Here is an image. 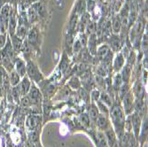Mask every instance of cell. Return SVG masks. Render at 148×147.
<instances>
[{
  "instance_id": "obj_21",
  "label": "cell",
  "mask_w": 148,
  "mask_h": 147,
  "mask_svg": "<svg viewBox=\"0 0 148 147\" xmlns=\"http://www.w3.org/2000/svg\"><path fill=\"white\" fill-rule=\"evenodd\" d=\"M122 26H123L122 21H121L119 16H116L112 21V29L114 33L116 35L119 34L121 32V29H122Z\"/></svg>"
},
{
  "instance_id": "obj_23",
  "label": "cell",
  "mask_w": 148,
  "mask_h": 147,
  "mask_svg": "<svg viewBox=\"0 0 148 147\" xmlns=\"http://www.w3.org/2000/svg\"><path fill=\"white\" fill-rule=\"evenodd\" d=\"M12 97L16 103H20V100L21 98V93L19 84L12 88Z\"/></svg>"
},
{
  "instance_id": "obj_6",
  "label": "cell",
  "mask_w": 148,
  "mask_h": 147,
  "mask_svg": "<svg viewBox=\"0 0 148 147\" xmlns=\"http://www.w3.org/2000/svg\"><path fill=\"white\" fill-rule=\"evenodd\" d=\"M95 123H96L99 130L102 131V132H104L105 130H106L107 129L111 127L110 122H109V120H108V116L104 115L102 113L99 114Z\"/></svg>"
},
{
  "instance_id": "obj_28",
  "label": "cell",
  "mask_w": 148,
  "mask_h": 147,
  "mask_svg": "<svg viewBox=\"0 0 148 147\" xmlns=\"http://www.w3.org/2000/svg\"><path fill=\"white\" fill-rule=\"evenodd\" d=\"M123 79L122 76H121V74L116 73L114 77V83H113V87L115 90H119L121 86L123 84Z\"/></svg>"
},
{
  "instance_id": "obj_18",
  "label": "cell",
  "mask_w": 148,
  "mask_h": 147,
  "mask_svg": "<svg viewBox=\"0 0 148 147\" xmlns=\"http://www.w3.org/2000/svg\"><path fill=\"white\" fill-rule=\"evenodd\" d=\"M37 37H38V32L36 28L32 29L28 35V43L29 44L30 46L36 45L37 42Z\"/></svg>"
},
{
  "instance_id": "obj_32",
  "label": "cell",
  "mask_w": 148,
  "mask_h": 147,
  "mask_svg": "<svg viewBox=\"0 0 148 147\" xmlns=\"http://www.w3.org/2000/svg\"><path fill=\"white\" fill-rule=\"evenodd\" d=\"M86 31H87V35H91V34H94V31H95L96 29V24L95 22H93V21H89L87 26H86V28H85Z\"/></svg>"
},
{
  "instance_id": "obj_41",
  "label": "cell",
  "mask_w": 148,
  "mask_h": 147,
  "mask_svg": "<svg viewBox=\"0 0 148 147\" xmlns=\"http://www.w3.org/2000/svg\"><path fill=\"white\" fill-rule=\"evenodd\" d=\"M146 81H147V72L145 70V71H144V83H145Z\"/></svg>"
},
{
  "instance_id": "obj_29",
  "label": "cell",
  "mask_w": 148,
  "mask_h": 147,
  "mask_svg": "<svg viewBox=\"0 0 148 147\" xmlns=\"http://www.w3.org/2000/svg\"><path fill=\"white\" fill-rule=\"evenodd\" d=\"M111 50L109 49V47L108 46H106V45H102V46H100L98 50H97V54L99 55V57L101 59V60L108 54L109 53V51H110Z\"/></svg>"
},
{
  "instance_id": "obj_43",
  "label": "cell",
  "mask_w": 148,
  "mask_h": 147,
  "mask_svg": "<svg viewBox=\"0 0 148 147\" xmlns=\"http://www.w3.org/2000/svg\"><path fill=\"white\" fill-rule=\"evenodd\" d=\"M0 34H1V30H0Z\"/></svg>"
},
{
  "instance_id": "obj_3",
  "label": "cell",
  "mask_w": 148,
  "mask_h": 147,
  "mask_svg": "<svg viewBox=\"0 0 148 147\" xmlns=\"http://www.w3.org/2000/svg\"><path fill=\"white\" fill-rule=\"evenodd\" d=\"M11 9V5L5 4L0 10V30H1V33H5L6 29H8Z\"/></svg>"
},
{
  "instance_id": "obj_8",
  "label": "cell",
  "mask_w": 148,
  "mask_h": 147,
  "mask_svg": "<svg viewBox=\"0 0 148 147\" xmlns=\"http://www.w3.org/2000/svg\"><path fill=\"white\" fill-rule=\"evenodd\" d=\"M125 65V57L123 55L122 52H118L115 55L113 62V68L115 73L120 72L123 69V68Z\"/></svg>"
},
{
  "instance_id": "obj_10",
  "label": "cell",
  "mask_w": 148,
  "mask_h": 147,
  "mask_svg": "<svg viewBox=\"0 0 148 147\" xmlns=\"http://www.w3.org/2000/svg\"><path fill=\"white\" fill-rule=\"evenodd\" d=\"M31 83H30V79L28 76H24L22 77V80H21V82L19 83L20 89H21V97L26 96L29 93L30 88H31Z\"/></svg>"
},
{
  "instance_id": "obj_33",
  "label": "cell",
  "mask_w": 148,
  "mask_h": 147,
  "mask_svg": "<svg viewBox=\"0 0 148 147\" xmlns=\"http://www.w3.org/2000/svg\"><path fill=\"white\" fill-rule=\"evenodd\" d=\"M92 102H97L99 99V97H100V91L99 90H93L90 93V95Z\"/></svg>"
},
{
  "instance_id": "obj_11",
  "label": "cell",
  "mask_w": 148,
  "mask_h": 147,
  "mask_svg": "<svg viewBox=\"0 0 148 147\" xmlns=\"http://www.w3.org/2000/svg\"><path fill=\"white\" fill-rule=\"evenodd\" d=\"M17 22H18V17L16 12L11 9V13H10V18H9V24H8V28L10 30L11 36H13L16 31V27H17Z\"/></svg>"
},
{
  "instance_id": "obj_34",
  "label": "cell",
  "mask_w": 148,
  "mask_h": 147,
  "mask_svg": "<svg viewBox=\"0 0 148 147\" xmlns=\"http://www.w3.org/2000/svg\"><path fill=\"white\" fill-rule=\"evenodd\" d=\"M20 102L21 103V105H22V106H24V107H28V106H29V105H32V104H31V102H30L29 98L28 97V95L21 97V98Z\"/></svg>"
},
{
  "instance_id": "obj_4",
  "label": "cell",
  "mask_w": 148,
  "mask_h": 147,
  "mask_svg": "<svg viewBox=\"0 0 148 147\" xmlns=\"http://www.w3.org/2000/svg\"><path fill=\"white\" fill-rule=\"evenodd\" d=\"M123 112L125 115H130L135 108V98L132 91H128L123 97Z\"/></svg>"
},
{
  "instance_id": "obj_39",
  "label": "cell",
  "mask_w": 148,
  "mask_h": 147,
  "mask_svg": "<svg viewBox=\"0 0 148 147\" xmlns=\"http://www.w3.org/2000/svg\"><path fill=\"white\" fill-rule=\"evenodd\" d=\"M143 48H144V51H145V49H147V35H145L144 36V38H143Z\"/></svg>"
},
{
  "instance_id": "obj_25",
  "label": "cell",
  "mask_w": 148,
  "mask_h": 147,
  "mask_svg": "<svg viewBox=\"0 0 148 147\" xmlns=\"http://www.w3.org/2000/svg\"><path fill=\"white\" fill-rule=\"evenodd\" d=\"M21 38H19L17 36H14L13 35L12 37V48L15 51H19L21 47H22V43H21Z\"/></svg>"
},
{
  "instance_id": "obj_15",
  "label": "cell",
  "mask_w": 148,
  "mask_h": 147,
  "mask_svg": "<svg viewBox=\"0 0 148 147\" xmlns=\"http://www.w3.org/2000/svg\"><path fill=\"white\" fill-rule=\"evenodd\" d=\"M14 66H15V71L19 74V75L21 77H24L26 75V63L24 60H22L21 59H16L15 63H14Z\"/></svg>"
},
{
  "instance_id": "obj_14",
  "label": "cell",
  "mask_w": 148,
  "mask_h": 147,
  "mask_svg": "<svg viewBox=\"0 0 148 147\" xmlns=\"http://www.w3.org/2000/svg\"><path fill=\"white\" fill-rule=\"evenodd\" d=\"M99 114V109L97 107L96 103L95 102H91L90 106H89V109H88V115H89V117L90 119V122H95Z\"/></svg>"
},
{
  "instance_id": "obj_12",
  "label": "cell",
  "mask_w": 148,
  "mask_h": 147,
  "mask_svg": "<svg viewBox=\"0 0 148 147\" xmlns=\"http://www.w3.org/2000/svg\"><path fill=\"white\" fill-rule=\"evenodd\" d=\"M41 123V116L40 115H29L27 118V127L30 129H35Z\"/></svg>"
},
{
  "instance_id": "obj_1",
  "label": "cell",
  "mask_w": 148,
  "mask_h": 147,
  "mask_svg": "<svg viewBox=\"0 0 148 147\" xmlns=\"http://www.w3.org/2000/svg\"><path fill=\"white\" fill-rule=\"evenodd\" d=\"M113 124V129L115 131L117 138L121 139L124 135L126 116L123 109L119 105H113L110 107L109 115Z\"/></svg>"
},
{
  "instance_id": "obj_2",
  "label": "cell",
  "mask_w": 148,
  "mask_h": 147,
  "mask_svg": "<svg viewBox=\"0 0 148 147\" xmlns=\"http://www.w3.org/2000/svg\"><path fill=\"white\" fill-rule=\"evenodd\" d=\"M26 73L28 74V77L36 83L41 82L44 79L43 75L33 61H28V63L26 64Z\"/></svg>"
},
{
  "instance_id": "obj_24",
  "label": "cell",
  "mask_w": 148,
  "mask_h": 147,
  "mask_svg": "<svg viewBox=\"0 0 148 147\" xmlns=\"http://www.w3.org/2000/svg\"><path fill=\"white\" fill-rule=\"evenodd\" d=\"M96 103V105H97V107L99 111V113H102L104 115H106V116H108L109 115V111H110V108L108 107L107 105H106L104 103H102L101 101L98 100Z\"/></svg>"
},
{
  "instance_id": "obj_13",
  "label": "cell",
  "mask_w": 148,
  "mask_h": 147,
  "mask_svg": "<svg viewBox=\"0 0 148 147\" xmlns=\"http://www.w3.org/2000/svg\"><path fill=\"white\" fill-rule=\"evenodd\" d=\"M122 43H121V39L118 35L114 34L109 38V47L112 49L113 51H118L121 49Z\"/></svg>"
},
{
  "instance_id": "obj_22",
  "label": "cell",
  "mask_w": 148,
  "mask_h": 147,
  "mask_svg": "<svg viewBox=\"0 0 148 147\" xmlns=\"http://www.w3.org/2000/svg\"><path fill=\"white\" fill-rule=\"evenodd\" d=\"M89 21H90V15L88 14V13H84V14L83 15V17H82V19H81L80 22L78 23V30H79V32H84V30L85 29Z\"/></svg>"
},
{
  "instance_id": "obj_9",
  "label": "cell",
  "mask_w": 148,
  "mask_h": 147,
  "mask_svg": "<svg viewBox=\"0 0 148 147\" xmlns=\"http://www.w3.org/2000/svg\"><path fill=\"white\" fill-rule=\"evenodd\" d=\"M104 135L106 137V139L107 141V144H108L109 147H113L114 145V144L118 141L117 136L115 134V131L114 130L112 126L104 131Z\"/></svg>"
},
{
  "instance_id": "obj_40",
  "label": "cell",
  "mask_w": 148,
  "mask_h": 147,
  "mask_svg": "<svg viewBox=\"0 0 148 147\" xmlns=\"http://www.w3.org/2000/svg\"><path fill=\"white\" fill-rule=\"evenodd\" d=\"M144 68H147V56H145L144 58Z\"/></svg>"
},
{
  "instance_id": "obj_35",
  "label": "cell",
  "mask_w": 148,
  "mask_h": 147,
  "mask_svg": "<svg viewBox=\"0 0 148 147\" xmlns=\"http://www.w3.org/2000/svg\"><path fill=\"white\" fill-rule=\"evenodd\" d=\"M5 44H6V34L1 33L0 34V50L4 49Z\"/></svg>"
},
{
  "instance_id": "obj_27",
  "label": "cell",
  "mask_w": 148,
  "mask_h": 147,
  "mask_svg": "<svg viewBox=\"0 0 148 147\" xmlns=\"http://www.w3.org/2000/svg\"><path fill=\"white\" fill-rule=\"evenodd\" d=\"M27 18H28V21L30 23H34V22H36L38 20V14H37V12H36V10L32 6L28 11V16H27Z\"/></svg>"
},
{
  "instance_id": "obj_36",
  "label": "cell",
  "mask_w": 148,
  "mask_h": 147,
  "mask_svg": "<svg viewBox=\"0 0 148 147\" xmlns=\"http://www.w3.org/2000/svg\"><path fill=\"white\" fill-rule=\"evenodd\" d=\"M82 48H83V46H82V44H81V43H80V40L79 39L75 40V43H74V45H73V51L75 53L78 52L79 51H81V49H82Z\"/></svg>"
},
{
  "instance_id": "obj_42",
  "label": "cell",
  "mask_w": 148,
  "mask_h": 147,
  "mask_svg": "<svg viewBox=\"0 0 148 147\" xmlns=\"http://www.w3.org/2000/svg\"><path fill=\"white\" fill-rule=\"evenodd\" d=\"M35 147H42V146H41V144H40L39 143H37V144H35Z\"/></svg>"
},
{
  "instance_id": "obj_17",
  "label": "cell",
  "mask_w": 148,
  "mask_h": 147,
  "mask_svg": "<svg viewBox=\"0 0 148 147\" xmlns=\"http://www.w3.org/2000/svg\"><path fill=\"white\" fill-rule=\"evenodd\" d=\"M21 76L15 70H12L10 72V76H9V82L11 86H16L20 83L21 82Z\"/></svg>"
},
{
  "instance_id": "obj_5",
  "label": "cell",
  "mask_w": 148,
  "mask_h": 147,
  "mask_svg": "<svg viewBox=\"0 0 148 147\" xmlns=\"http://www.w3.org/2000/svg\"><path fill=\"white\" fill-rule=\"evenodd\" d=\"M131 129H133L136 138L138 139L141 132V119L138 113H135L131 117Z\"/></svg>"
},
{
  "instance_id": "obj_37",
  "label": "cell",
  "mask_w": 148,
  "mask_h": 147,
  "mask_svg": "<svg viewBox=\"0 0 148 147\" xmlns=\"http://www.w3.org/2000/svg\"><path fill=\"white\" fill-rule=\"evenodd\" d=\"M79 40H80V43H81V44H82V46H83V47L85 46L86 44H87V36H86L85 34L81 35Z\"/></svg>"
},
{
  "instance_id": "obj_30",
  "label": "cell",
  "mask_w": 148,
  "mask_h": 147,
  "mask_svg": "<svg viewBox=\"0 0 148 147\" xmlns=\"http://www.w3.org/2000/svg\"><path fill=\"white\" fill-rule=\"evenodd\" d=\"M79 119H80L81 123H82L84 127L89 128V127L90 126V122H90V119L88 113H82V114H81V115L79 116Z\"/></svg>"
},
{
  "instance_id": "obj_19",
  "label": "cell",
  "mask_w": 148,
  "mask_h": 147,
  "mask_svg": "<svg viewBox=\"0 0 148 147\" xmlns=\"http://www.w3.org/2000/svg\"><path fill=\"white\" fill-rule=\"evenodd\" d=\"M97 144H98V147H109L108 144H107V141L106 139V137L104 135V132L102 131H98L97 132Z\"/></svg>"
},
{
  "instance_id": "obj_7",
  "label": "cell",
  "mask_w": 148,
  "mask_h": 147,
  "mask_svg": "<svg viewBox=\"0 0 148 147\" xmlns=\"http://www.w3.org/2000/svg\"><path fill=\"white\" fill-rule=\"evenodd\" d=\"M27 95H28V97L29 98L32 105L33 104L36 105V104L39 103L40 100H41V98H42L41 92H40L39 89L36 85H31V88H30L29 93Z\"/></svg>"
},
{
  "instance_id": "obj_20",
  "label": "cell",
  "mask_w": 148,
  "mask_h": 147,
  "mask_svg": "<svg viewBox=\"0 0 148 147\" xmlns=\"http://www.w3.org/2000/svg\"><path fill=\"white\" fill-rule=\"evenodd\" d=\"M99 101H101L102 103H104L106 105H107L110 108L113 105V99L111 98V96L106 92H102L100 93V97H99Z\"/></svg>"
},
{
  "instance_id": "obj_26",
  "label": "cell",
  "mask_w": 148,
  "mask_h": 147,
  "mask_svg": "<svg viewBox=\"0 0 148 147\" xmlns=\"http://www.w3.org/2000/svg\"><path fill=\"white\" fill-rule=\"evenodd\" d=\"M32 7L36 10V12H37L38 16H41V17H45L46 14V10H45V6L42 4V3H37L32 5Z\"/></svg>"
},
{
  "instance_id": "obj_16",
  "label": "cell",
  "mask_w": 148,
  "mask_h": 147,
  "mask_svg": "<svg viewBox=\"0 0 148 147\" xmlns=\"http://www.w3.org/2000/svg\"><path fill=\"white\" fill-rule=\"evenodd\" d=\"M89 53L91 55H94L97 53V38L95 34L90 35V39H89Z\"/></svg>"
},
{
  "instance_id": "obj_31",
  "label": "cell",
  "mask_w": 148,
  "mask_h": 147,
  "mask_svg": "<svg viewBox=\"0 0 148 147\" xmlns=\"http://www.w3.org/2000/svg\"><path fill=\"white\" fill-rule=\"evenodd\" d=\"M69 86H70L72 89H75V90H77V89H79V88L81 87L80 80H79L77 77H75V76H74V77H72V78L70 79V81H69Z\"/></svg>"
},
{
  "instance_id": "obj_38",
  "label": "cell",
  "mask_w": 148,
  "mask_h": 147,
  "mask_svg": "<svg viewBox=\"0 0 148 147\" xmlns=\"http://www.w3.org/2000/svg\"><path fill=\"white\" fill-rule=\"evenodd\" d=\"M87 7H88V11L92 12L93 9L96 7V5H95V3H94V1H92V0H88Z\"/></svg>"
}]
</instances>
